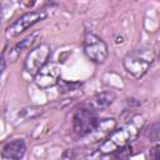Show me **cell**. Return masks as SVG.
<instances>
[{
    "mask_svg": "<svg viewBox=\"0 0 160 160\" xmlns=\"http://www.w3.org/2000/svg\"><path fill=\"white\" fill-rule=\"evenodd\" d=\"M98 116L94 109L81 108L72 116V129L79 136H85L94 131L98 125Z\"/></svg>",
    "mask_w": 160,
    "mask_h": 160,
    "instance_id": "cell-4",
    "label": "cell"
},
{
    "mask_svg": "<svg viewBox=\"0 0 160 160\" xmlns=\"http://www.w3.org/2000/svg\"><path fill=\"white\" fill-rule=\"evenodd\" d=\"M1 16H2V11H1V6H0V20H1Z\"/></svg>",
    "mask_w": 160,
    "mask_h": 160,
    "instance_id": "cell-14",
    "label": "cell"
},
{
    "mask_svg": "<svg viewBox=\"0 0 160 160\" xmlns=\"http://www.w3.org/2000/svg\"><path fill=\"white\" fill-rule=\"evenodd\" d=\"M114 154L116 158H129L131 155V146L128 144V145H124L121 148H118L114 151Z\"/></svg>",
    "mask_w": 160,
    "mask_h": 160,
    "instance_id": "cell-11",
    "label": "cell"
},
{
    "mask_svg": "<svg viewBox=\"0 0 160 160\" xmlns=\"http://www.w3.org/2000/svg\"><path fill=\"white\" fill-rule=\"evenodd\" d=\"M25 142L21 139H16L4 145L1 150V156L4 159H21L25 154Z\"/></svg>",
    "mask_w": 160,
    "mask_h": 160,
    "instance_id": "cell-8",
    "label": "cell"
},
{
    "mask_svg": "<svg viewBox=\"0 0 160 160\" xmlns=\"http://www.w3.org/2000/svg\"><path fill=\"white\" fill-rule=\"evenodd\" d=\"M84 51L94 62L101 64L108 58V46L105 41L92 32H86L84 38Z\"/></svg>",
    "mask_w": 160,
    "mask_h": 160,
    "instance_id": "cell-6",
    "label": "cell"
},
{
    "mask_svg": "<svg viewBox=\"0 0 160 160\" xmlns=\"http://www.w3.org/2000/svg\"><path fill=\"white\" fill-rule=\"evenodd\" d=\"M38 36H39V32H32L31 35H29L28 38H25V39H22L20 42H18V44L10 50V52H9V59H10L11 61H15V60L19 58V55H20L26 48H30V46L35 42V40L38 39Z\"/></svg>",
    "mask_w": 160,
    "mask_h": 160,
    "instance_id": "cell-10",
    "label": "cell"
},
{
    "mask_svg": "<svg viewBox=\"0 0 160 160\" xmlns=\"http://www.w3.org/2000/svg\"><path fill=\"white\" fill-rule=\"evenodd\" d=\"M155 60V52L151 48H142L129 52L124 58L125 70L135 78H141Z\"/></svg>",
    "mask_w": 160,
    "mask_h": 160,
    "instance_id": "cell-2",
    "label": "cell"
},
{
    "mask_svg": "<svg viewBox=\"0 0 160 160\" xmlns=\"http://www.w3.org/2000/svg\"><path fill=\"white\" fill-rule=\"evenodd\" d=\"M46 16H48V10H45V9L29 11V12L21 15L20 18H18L12 24H10L5 30V35H6V38H15V36L20 35L21 32H24L30 26H32L34 24L44 20Z\"/></svg>",
    "mask_w": 160,
    "mask_h": 160,
    "instance_id": "cell-3",
    "label": "cell"
},
{
    "mask_svg": "<svg viewBox=\"0 0 160 160\" xmlns=\"http://www.w3.org/2000/svg\"><path fill=\"white\" fill-rule=\"evenodd\" d=\"M115 99V94L112 91H102L100 94H96L91 101H90V108L94 110H104L106 109Z\"/></svg>",
    "mask_w": 160,
    "mask_h": 160,
    "instance_id": "cell-9",
    "label": "cell"
},
{
    "mask_svg": "<svg viewBox=\"0 0 160 160\" xmlns=\"http://www.w3.org/2000/svg\"><path fill=\"white\" fill-rule=\"evenodd\" d=\"M61 74V68L56 62H46L34 76L35 84L40 89H48L59 82Z\"/></svg>",
    "mask_w": 160,
    "mask_h": 160,
    "instance_id": "cell-7",
    "label": "cell"
},
{
    "mask_svg": "<svg viewBox=\"0 0 160 160\" xmlns=\"http://www.w3.org/2000/svg\"><path fill=\"white\" fill-rule=\"evenodd\" d=\"M159 149H160V146H159V145H156V146L151 150V158H152V159H155V160H156V159H159Z\"/></svg>",
    "mask_w": 160,
    "mask_h": 160,
    "instance_id": "cell-13",
    "label": "cell"
},
{
    "mask_svg": "<svg viewBox=\"0 0 160 160\" xmlns=\"http://www.w3.org/2000/svg\"><path fill=\"white\" fill-rule=\"evenodd\" d=\"M50 55H51V48L49 44H40L35 46L25 59L24 70L29 75L35 76L36 72L48 62Z\"/></svg>",
    "mask_w": 160,
    "mask_h": 160,
    "instance_id": "cell-5",
    "label": "cell"
},
{
    "mask_svg": "<svg viewBox=\"0 0 160 160\" xmlns=\"http://www.w3.org/2000/svg\"><path fill=\"white\" fill-rule=\"evenodd\" d=\"M142 125H144L142 116H140V115L134 116L131 119V121L126 122L121 128L115 129L111 134H109V136L105 139V141L100 145L99 151L101 154H110V152H114L118 148L130 144L131 141H134L138 138Z\"/></svg>",
    "mask_w": 160,
    "mask_h": 160,
    "instance_id": "cell-1",
    "label": "cell"
},
{
    "mask_svg": "<svg viewBox=\"0 0 160 160\" xmlns=\"http://www.w3.org/2000/svg\"><path fill=\"white\" fill-rule=\"evenodd\" d=\"M150 131V139L152 140H159V122H155L152 124L150 128H149Z\"/></svg>",
    "mask_w": 160,
    "mask_h": 160,
    "instance_id": "cell-12",
    "label": "cell"
}]
</instances>
